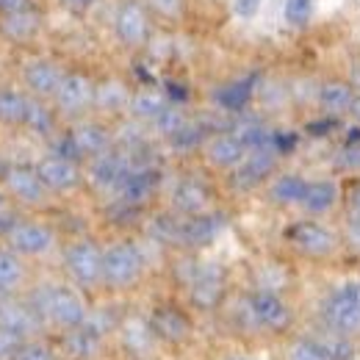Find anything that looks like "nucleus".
<instances>
[{"label":"nucleus","instance_id":"1","mask_svg":"<svg viewBox=\"0 0 360 360\" xmlns=\"http://www.w3.org/2000/svg\"><path fill=\"white\" fill-rule=\"evenodd\" d=\"M31 305L37 308V314L42 316L45 327H58V330H72L81 327L89 311L86 302L81 297V291L75 285H64V283H45L31 294Z\"/></svg>","mask_w":360,"mask_h":360},{"label":"nucleus","instance_id":"2","mask_svg":"<svg viewBox=\"0 0 360 360\" xmlns=\"http://www.w3.org/2000/svg\"><path fill=\"white\" fill-rule=\"evenodd\" d=\"M144 252L131 238H117L103 247V285L108 291H131L144 277Z\"/></svg>","mask_w":360,"mask_h":360},{"label":"nucleus","instance_id":"3","mask_svg":"<svg viewBox=\"0 0 360 360\" xmlns=\"http://www.w3.org/2000/svg\"><path fill=\"white\" fill-rule=\"evenodd\" d=\"M111 31L117 45L125 50H141L153 37V8L147 0H120L114 8Z\"/></svg>","mask_w":360,"mask_h":360},{"label":"nucleus","instance_id":"4","mask_svg":"<svg viewBox=\"0 0 360 360\" xmlns=\"http://www.w3.org/2000/svg\"><path fill=\"white\" fill-rule=\"evenodd\" d=\"M188 302L197 311H217L227 294V277L219 264H188L183 277Z\"/></svg>","mask_w":360,"mask_h":360},{"label":"nucleus","instance_id":"5","mask_svg":"<svg viewBox=\"0 0 360 360\" xmlns=\"http://www.w3.org/2000/svg\"><path fill=\"white\" fill-rule=\"evenodd\" d=\"M61 264L72 285L94 288L103 285V247L94 238H75L64 247Z\"/></svg>","mask_w":360,"mask_h":360},{"label":"nucleus","instance_id":"6","mask_svg":"<svg viewBox=\"0 0 360 360\" xmlns=\"http://www.w3.org/2000/svg\"><path fill=\"white\" fill-rule=\"evenodd\" d=\"M3 244L11 247L20 258H45L56 250L58 244V236L56 230L47 225V222H39V219H14L11 225L6 227L3 233Z\"/></svg>","mask_w":360,"mask_h":360},{"label":"nucleus","instance_id":"7","mask_svg":"<svg viewBox=\"0 0 360 360\" xmlns=\"http://www.w3.org/2000/svg\"><path fill=\"white\" fill-rule=\"evenodd\" d=\"M324 324L338 335H358L360 333V283L338 285L324 302H321Z\"/></svg>","mask_w":360,"mask_h":360},{"label":"nucleus","instance_id":"8","mask_svg":"<svg viewBox=\"0 0 360 360\" xmlns=\"http://www.w3.org/2000/svg\"><path fill=\"white\" fill-rule=\"evenodd\" d=\"M0 188L11 197L14 205L22 208H45L53 197L42 178L37 175V167L31 164H6L0 175Z\"/></svg>","mask_w":360,"mask_h":360},{"label":"nucleus","instance_id":"9","mask_svg":"<svg viewBox=\"0 0 360 360\" xmlns=\"http://www.w3.org/2000/svg\"><path fill=\"white\" fill-rule=\"evenodd\" d=\"M111 147H114V136H111V131L103 122H97V120H78L64 134L58 153H64V155H70V158L84 164V161H91V158L103 155Z\"/></svg>","mask_w":360,"mask_h":360},{"label":"nucleus","instance_id":"10","mask_svg":"<svg viewBox=\"0 0 360 360\" xmlns=\"http://www.w3.org/2000/svg\"><path fill=\"white\" fill-rule=\"evenodd\" d=\"M64 75H67V67L50 56H28L20 64V86L47 103H53Z\"/></svg>","mask_w":360,"mask_h":360},{"label":"nucleus","instance_id":"11","mask_svg":"<svg viewBox=\"0 0 360 360\" xmlns=\"http://www.w3.org/2000/svg\"><path fill=\"white\" fill-rule=\"evenodd\" d=\"M34 167H37V175L42 178V183H45L47 191L53 197L56 194H72L86 180V172H84L81 161H75V158H70V155H64L58 150L42 155Z\"/></svg>","mask_w":360,"mask_h":360},{"label":"nucleus","instance_id":"12","mask_svg":"<svg viewBox=\"0 0 360 360\" xmlns=\"http://www.w3.org/2000/svg\"><path fill=\"white\" fill-rule=\"evenodd\" d=\"M94 91H97V81H91L86 72L67 70L61 86H58L56 97H53V108L61 117L81 120L89 108H94Z\"/></svg>","mask_w":360,"mask_h":360},{"label":"nucleus","instance_id":"13","mask_svg":"<svg viewBox=\"0 0 360 360\" xmlns=\"http://www.w3.org/2000/svg\"><path fill=\"white\" fill-rule=\"evenodd\" d=\"M247 316L255 327L266 330V333H285L294 321V314L288 308V302L269 288H255L252 294H247Z\"/></svg>","mask_w":360,"mask_h":360},{"label":"nucleus","instance_id":"14","mask_svg":"<svg viewBox=\"0 0 360 360\" xmlns=\"http://www.w3.org/2000/svg\"><path fill=\"white\" fill-rule=\"evenodd\" d=\"M285 238L288 244L302 252V255H311V258H327L338 250V236L321 222H294V225L285 230Z\"/></svg>","mask_w":360,"mask_h":360},{"label":"nucleus","instance_id":"15","mask_svg":"<svg viewBox=\"0 0 360 360\" xmlns=\"http://www.w3.org/2000/svg\"><path fill=\"white\" fill-rule=\"evenodd\" d=\"M86 164H89L86 180L94 188H100V191H120L122 180L128 178V172L136 167L134 161H131V155L125 150H117V147L105 150L103 155L91 158Z\"/></svg>","mask_w":360,"mask_h":360},{"label":"nucleus","instance_id":"16","mask_svg":"<svg viewBox=\"0 0 360 360\" xmlns=\"http://www.w3.org/2000/svg\"><path fill=\"white\" fill-rule=\"evenodd\" d=\"M277 158H280V150H277V147H258V150H250L247 158L230 172V186H233L236 191H252L255 186H261L264 180L274 175Z\"/></svg>","mask_w":360,"mask_h":360},{"label":"nucleus","instance_id":"17","mask_svg":"<svg viewBox=\"0 0 360 360\" xmlns=\"http://www.w3.org/2000/svg\"><path fill=\"white\" fill-rule=\"evenodd\" d=\"M0 327L8 333L25 338H37V333L45 330L42 316L31 305V300H17V297H0Z\"/></svg>","mask_w":360,"mask_h":360},{"label":"nucleus","instance_id":"18","mask_svg":"<svg viewBox=\"0 0 360 360\" xmlns=\"http://www.w3.org/2000/svg\"><path fill=\"white\" fill-rule=\"evenodd\" d=\"M202 153H205V161H208L214 169L233 172V169L247 158L250 147L244 144L241 136L230 128V131H217L214 136H208L205 144H202Z\"/></svg>","mask_w":360,"mask_h":360},{"label":"nucleus","instance_id":"19","mask_svg":"<svg viewBox=\"0 0 360 360\" xmlns=\"http://www.w3.org/2000/svg\"><path fill=\"white\" fill-rule=\"evenodd\" d=\"M153 335L164 344H186L194 335V321L178 305H158L147 319Z\"/></svg>","mask_w":360,"mask_h":360},{"label":"nucleus","instance_id":"20","mask_svg":"<svg viewBox=\"0 0 360 360\" xmlns=\"http://www.w3.org/2000/svg\"><path fill=\"white\" fill-rule=\"evenodd\" d=\"M225 227V214L219 211H205L197 217H183L178 227V247L186 250H202L208 244H214V238L222 233Z\"/></svg>","mask_w":360,"mask_h":360},{"label":"nucleus","instance_id":"21","mask_svg":"<svg viewBox=\"0 0 360 360\" xmlns=\"http://www.w3.org/2000/svg\"><path fill=\"white\" fill-rule=\"evenodd\" d=\"M42 28H45L42 8L22 11V14H14V17H0V39L8 42V45H31V42H37Z\"/></svg>","mask_w":360,"mask_h":360},{"label":"nucleus","instance_id":"22","mask_svg":"<svg viewBox=\"0 0 360 360\" xmlns=\"http://www.w3.org/2000/svg\"><path fill=\"white\" fill-rule=\"evenodd\" d=\"M172 208L180 217H197L211 211V188L200 178H183L172 188Z\"/></svg>","mask_w":360,"mask_h":360},{"label":"nucleus","instance_id":"23","mask_svg":"<svg viewBox=\"0 0 360 360\" xmlns=\"http://www.w3.org/2000/svg\"><path fill=\"white\" fill-rule=\"evenodd\" d=\"M31 105H34V94L14 84H0V125L25 128Z\"/></svg>","mask_w":360,"mask_h":360},{"label":"nucleus","instance_id":"24","mask_svg":"<svg viewBox=\"0 0 360 360\" xmlns=\"http://www.w3.org/2000/svg\"><path fill=\"white\" fill-rule=\"evenodd\" d=\"M358 91L349 81H341V78H333V81H324L319 86V108L324 117H344L352 111V103H355Z\"/></svg>","mask_w":360,"mask_h":360},{"label":"nucleus","instance_id":"25","mask_svg":"<svg viewBox=\"0 0 360 360\" xmlns=\"http://www.w3.org/2000/svg\"><path fill=\"white\" fill-rule=\"evenodd\" d=\"M103 335L105 333L91 319H86L81 327H72V330L64 333V349H67V355H72L75 360H89L91 355L100 352Z\"/></svg>","mask_w":360,"mask_h":360},{"label":"nucleus","instance_id":"26","mask_svg":"<svg viewBox=\"0 0 360 360\" xmlns=\"http://www.w3.org/2000/svg\"><path fill=\"white\" fill-rule=\"evenodd\" d=\"M172 105L169 94L155 86H141V89H134V97H131V108L128 114L134 117L136 122H155L167 108Z\"/></svg>","mask_w":360,"mask_h":360},{"label":"nucleus","instance_id":"27","mask_svg":"<svg viewBox=\"0 0 360 360\" xmlns=\"http://www.w3.org/2000/svg\"><path fill=\"white\" fill-rule=\"evenodd\" d=\"M131 97H134V89H128L125 81L120 78H105L97 84V91H94V108L103 111V114H122L131 108Z\"/></svg>","mask_w":360,"mask_h":360},{"label":"nucleus","instance_id":"28","mask_svg":"<svg viewBox=\"0 0 360 360\" xmlns=\"http://www.w3.org/2000/svg\"><path fill=\"white\" fill-rule=\"evenodd\" d=\"M25 258H20L11 247L0 244V297H14L25 283Z\"/></svg>","mask_w":360,"mask_h":360},{"label":"nucleus","instance_id":"29","mask_svg":"<svg viewBox=\"0 0 360 360\" xmlns=\"http://www.w3.org/2000/svg\"><path fill=\"white\" fill-rule=\"evenodd\" d=\"M335 202H338V186H335V180H308L300 205H302L308 214H316V217H319V214L333 211Z\"/></svg>","mask_w":360,"mask_h":360},{"label":"nucleus","instance_id":"30","mask_svg":"<svg viewBox=\"0 0 360 360\" xmlns=\"http://www.w3.org/2000/svg\"><path fill=\"white\" fill-rule=\"evenodd\" d=\"M305 186H308V180L300 178V175H291V172L277 175L269 186L271 202H277V205H300L302 194H305Z\"/></svg>","mask_w":360,"mask_h":360},{"label":"nucleus","instance_id":"31","mask_svg":"<svg viewBox=\"0 0 360 360\" xmlns=\"http://www.w3.org/2000/svg\"><path fill=\"white\" fill-rule=\"evenodd\" d=\"M255 94V78H244V81H233L225 89H219L217 100L225 111H241Z\"/></svg>","mask_w":360,"mask_h":360},{"label":"nucleus","instance_id":"32","mask_svg":"<svg viewBox=\"0 0 360 360\" xmlns=\"http://www.w3.org/2000/svg\"><path fill=\"white\" fill-rule=\"evenodd\" d=\"M288 360H333L330 347L316 338H297L288 347Z\"/></svg>","mask_w":360,"mask_h":360},{"label":"nucleus","instance_id":"33","mask_svg":"<svg viewBox=\"0 0 360 360\" xmlns=\"http://www.w3.org/2000/svg\"><path fill=\"white\" fill-rule=\"evenodd\" d=\"M8 360H56V349L42 338H25Z\"/></svg>","mask_w":360,"mask_h":360},{"label":"nucleus","instance_id":"34","mask_svg":"<svg viewBox=\"0 0 360 360\" xmlns=\"http://www.w3.org/2000/svg\"><path fill=\"white\" fill-rule=\"evenodd\" d=\"M153 125H155V131H158L161 136L175 139V136H178L180 131L188 125V117L180 111L178 105H169V108H167V111H164V114H161V117H158Z\"/></svg>","mask_w":360,"mask_h":360},{"label":"nucleus","instance_id":"35","mask_svg":"<svg viewBox=\"0 0 360 360\" xmlns=\"http://www.w3.org/2000/svg\"><path fill=\"white\" fill-rule=\"evenodd\" d=\"M314 14V0H285L283 3V17L291 28H305Z\"/></svg>","mask_w":360,"mask_h":360},{"label":"nucleus","instance_id":"36","mask_svg":"<svg viewBox=\"0 0 360 360\" xmlns=\"http://www.w3.org/2000/svg\"><path fill=\"white\" fill-rule=\"evenodd\" d=\"M335 164H338V169H347V172H355V169H360V139L349 141V144H347V147L338 153Z\"/></svg>","mask_w":360,"mask_h":360},{"label":"nucleus","instance_id":"37","mask_svg":"<svg viewBox=\"0 0 360 360\" xmlns=\"http://www.w3.org/2000/svg\"><path fill=\"white\" fill-rule=\"evenodd\" d=\"M261 6H264V0H230V14L236 20H244L247 22V20L258 17Z\"/></svg>","mask_w":360,"mask_h":360},{"label":"nucleus","instance_id":"38","mask_svg":"<svg viewBox=\"0 0 360 360\" xmlns=\"http://www.w3.org/2000/svg\"><path fill=\"white\" fill-rule=\"evenodd\" d=\"M153 14L158 17H167V20H178L183 14V0H147Z\"/></svg>","mask_w":360,"mask_h":360},{"label":"nucleus","instance_id":"39","mask_svg":"<svg viewBox=\"0 0 360 360\" xmlns=\"http://www.w3.org/2000/svg\"><path fill=\"white\" fill-rule=\"evenodd\" d=\"M39 8L37 0H0V17H14L22 11H34Z\"/></svg>","mask_w":360,"mask_h":360},{"label":"nucleus","instance_id":"40","mask_svg":"<svg viewBox=\"0 0 360 360\" xmlns=\"http://www.w3.org/2000/svg\"><path fill=\"white\" fill-rule=\"evenodd\" d=\"M22 344V338L20 335H14V333H8L6 327H0V360H8L14 355V349Z\"/></svg>","mask_w":360,"mask_h":360},{"label":"nucleus","instance_id":"41","mask_svg":"<svg viewBox=\"0 0 360 360\" xmlns=\"http://www.w3.org/2000/svg\"><path fill=\"white\" fill-rule=\"evenodd\" d=\"M58 3H61V8H64L67 14H72V17H84V14H89L100 0H58Z\"/></svg>","mask_w":360,"mask_h":360},{"label":"nucleus","instance_id":"42","mask_svg":"<svg viewBox=\"0 0 360 360\" xmlns=\"http://www.w3.org/2000/svg\"><path fill=\"white\" fill-rule=\"evenodd\" d=\"M11 205H14V202H11V197H8V194L0 188V236L6 233V227L17 219V217L11 214Z\"/></svg>","mask_w":360,"mask_h":360},{"label":"nucleus","instance_id":"43","mask_svg":"<svg viewBox=\"0 0 360 360\" xmlns=\"http://www.w3.org/2000/svg\"><path fill=\"white\" fill-rule=\"evenodd\" d=\"M347 241H349L355 250H360V217L358 214H352V219L347 222Z\"/></svg>","mask_w":360,"mask_h":360},{"label":"nucleus","instance_id":"44","mask_svg":"<svg viewBox=\"0 0 360 360\" xmlns=\"http://www.w3.org/2000/svg\"><path fill=\"white\" fill-rule=\"evenodd\" d=\"M349 208H352V214L360 217V183L349 191Z\"/></svg>","mask_w":360,"mask_h":360},{"label":"nucleus","instance_id":"45","mask_svg":"<svg viewBox=\"0 0 360 360\" xmlns=\"http://www.w3.org/2000/svg\"><path fill=\"white\" fill-rule=\"evenodd\" d=\"M352 117H355V122H360V94L355 97V103H352V111H349Z\"/></svg>","mask_w":360,"mask_h":360},{"label":"nucleus","instance_id":"46","mask_svg":"<svg viewBox=\"0 0 360 360\" xmlns=\"http://www.w3.org/2000/svg\"><path fill=\"white\" fill-rule=\"evenodd\" d=\"M225 360H255V358H225Z\"/></svg>","mask_w":360,"mask_h":360},{"label":"nucleus","instance_id":"47","mask_svg":"<svg viewBox=\"0 0 360 360\" xmlns=\"http://www.w3.org/2000/svg\"><path fill=\"white\" fill-rule=\"evenodd\" d=\"M3 169H6V164H3V161H0V175H3Z\"/></svg>","mask_w":360,"mask_h":360},{"label":"nucleus","instance_id":"48","mask_svg":"<svg viewBox=\"0 0 360 360\" xmlns=\"http://www.w3.org/2000/svg\"><path fill=\"white\" fill-rule=\"evenodd\" d=\"M352 360H360V355H355V358H352Z\"/></svg>","mask_w":360,"mask_h":360}]
</instances>
